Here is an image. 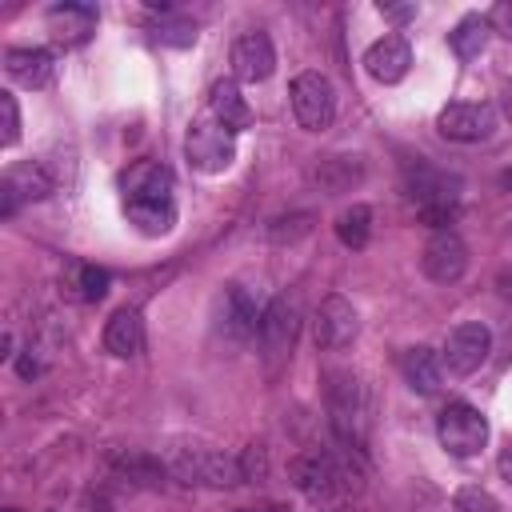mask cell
Returning a JSON list of instances; mask_svg holds the SVG:
<instances>
[{
  "label": "cell",
  "mask_w": 512,
  "mask_h": 512,
  "mask_svg": "<svg viewBox=\"0 0 512 512\" xmlns=\"http://www.w3.org/2000/svg\"><path fill=\"white\" fill-rule=\"evenodd\" d=\"M456 512H500V504H496V496L492 492H484V488H476V484H464L460 492H456Z\"/></svg>",
  "instance_id": "cell-27"
},
{
  "label": "cell",
  "mask_w": 512,
  "mask_h": 512,
  "mask_svg": "<svg viewBox=\"0 0 512 512\" xmlns=\"http://www.w3.org/2000/svg\"><path fill=\"white\" fill-rule=\"evenodd\" d=\"M436 436H440L448 456L464 460V456H476L488 444V420L480 416V408H472L464 400H452L436 416Z\"/></svg>",
  "instance_id": "cell-5"
},
{
  "label": "cell",
  "mask_w": 512,
  "mask_h": 512,
  "mask_svg": "<svg viewBox=\"0 0 512 512\" xmlns=\"http://www.w3.org/2000/svg\"><path fill=\"white\" fill-rule=\"evenodd\" d=\"M172 472H176L184 484H204V488L244 484L240 456H224V452H212V448H176Z\"/></svg>",
  "instance_id": "cell-6"
},
{
  "label": "cell",
  "mask_w": 512,
  "mask_h": 512,
  "mask_svg": "<svg viewBox=\"0 0 512 512\" xmlns=\"http://www.w3.org/2000/svg\"><path fill=\"white\" fill-rule=\"evenodd\" d=\"M400 372H404V384L420 396H432L440 388V376H444V360L428 348V344H416L400 356Z\"/></svg>",
  "instance_id": "cell-21"
},
{
  "label": "cell",
  "mask_w": 512,
  "mask_h": 512,
  "mask_svg": "<svg viewBox=\"0 0 512 512\" xmlns=\"http://www.w3.org/2000/svg\"><path fill=\"white\" fill-rule=\"evenodd\" d=\"M208 112L228 128V132H244L252 124V108L248 100L240 96L236 80H216L212 92H208Z\"/></svg>",
  "instance_id": "cell-22"
},
{
  "label": "cell",
  "mask_w": 512,
  "mask_h": 512,
  "mask_svg": "<svg viewBox=\"0 0 512 512\" xmlns=\"http://www.w3.org/2000/svg\"><path fill=\"white\" fill-rule=\"evenodd\" d=\"M240 512H248V508H240Z\"/></svg>",
  "instance_id": "cell-34"
},
{
  "label": "cell",
  "mask_w": 512,
  "mask_h": 512,
  "mask_svg": "<svg viewBox=\"0 0 512 512\" xmlns=\"http://www.w3.org/2000/svg\"><path fill=\"white\" fill-rule=\"evenodd\" d=\"M144 348V320L136 308H116L104 324V352H112L116 360H132Z\"/></svg>",
  "instance_id": "cell-20"
},
{
  "label": "cell",
  "mask_w": 512,
  "mask_h": 512,
  "mask_svg": "<svg viewBox=\"0 0 512 512\" xmlns=\"http://www.w3.org/2000/svg\"><path fill=\"white\" fill-rule=\"evenodd\" d=\"M0 140H4V148H12L16 140H20V108H16V96L12 92H0Z\"/></svg>",
  "instance_id": "cell-28"
},
{
  "label": "cell",
  "mask_w": 512,
  "mask_h": 512,
  "mask_svg": "<svg viewBox=\"0 0 512 512\" xmlns=\"http://www.w3.org/2000/svg\"><path fill=\"white\" fill-rule=\"evenodd\" d=\"M268 512H288V508H268Z\"/></svg>",
  "instance_id": "cell-33"
},
{
  "label": "cell",
  "mask_w": 512,
  "mask_h": 512,
  "mask_svg": "<svg viewBox=\"0 0 512 512\" xmlns=\"http://www.w3.org/2000/svg\"><path fill=\"white\" fill-rule=\"evenodd\" d=\"M436 128L444 140H456V144H476V140H488L492 128H496V112L492 104H472V100H452L440 108L436 116Z\"/></svg>",
  "instance_id": "cell-10"
},
{
  "label": "cell",
  "mask_w": 512,
  "mask_h": 512,
  "mask_svg": "<svg viewBox=\"0 0 512 512\" xmlns=\"http://www.w3.org/2000/svg\"><path fill=\"white\" fill-rule=\"evenodd\" d=\"M184 156H188V164L196 172L216 176L236 160V132H228L212 112H204L184 132Z\"/></svg>",
  "instance_id": "cell-3"
},
{
  "label": "cell",
  "mask_w": 512,
  "mask_h": 512,
  "mask_svg": "<svg viewBox=\"0 0 512 512\" xmlns=\"http://www.w3.org/2000/svg\"><path fill=\"white\" fill-rule=\"evenodd\" d=\"M124 192V216L144 236H164L176 224V176L160 160H136L120 176Z\"/></svg>",
  "instance_id": "cell-1"
},
{
  "label": "cell",
  "mask_w": 512,
  "mask_h": 512,
  "mask_svg": "<svg viewBox=\"0 0 512 512\" xmlns=\"http://www.w3.org/2000/svg\"><path fill=\"white\" fill-rule=\"evenodd\" d=\"M496 468H500V476H504V484L512 488V440L500 448V460H496Z\"/></svg>",
  "instance_id": "cell-30"
},
{
  "label": "cell",
  "mask_w": 512,
  "mask_h": 512,
  "mask_svg": "<svg viewBox=\"0 0 512 512\" xmlns=\"http://www.w3.org/2000/svg\"><path fill=\"white\" fill-rule=\"evenodd\" d=\"M220 324H224V332L232 336V340H252V336H260V320H264V308L248 296V288H240V284H228L224 288V300H220Z\"/></svg>",
  "instance_id": "cell-18"
},
{
  "label": "cell",
  "mask_w": 512,
  "mask_h": 512,
  "mask_svg": "<svg viewBox=\"0 0 512 512\" xmlns=\"http://www.w3.org/2000/svg\"><path fill=\"white\" fill-rule=\"evenodd\" d=\"M372 236V208L368 204H352L336 216V240L344 248H364Z\"/></svg>",
  "instance_id": "cell-25"
},
{
  "label": "cell",
  "mask_w": 512,
  "mask_h": 512,
  "mask_svg": "<svg viewBox=\"0 0 512 512\" xmlns=\"http://www.w3.org/2000/svg\"><path fill=\"white\" fill-rule=\"evenodd\" d=\"M488 32H492L488 16L468 12V16L448 32V44H452V52H456L460 60H476V56L484 52V44H488Z\"/></svg>",
  "instance_id": "cell-24"
},
{
  "label": "cell",
  "mask_w": 512,
  "mask_h": 512,
  "mask_svg": "<svg viewBox=\"0 0 512 512\" xmlns=\"http://www.w3.org/2000/svg\"><path fill=\"white\" fill-rule=\"evenodd\" d=\"M52 192V176L40 160H24V164H12L4 172V184H0V216H12L20 204L28 200H44Z\"/></svg>",
  "instance_id": "cell-12"
},
{
  "label": "cell",
  "mask_w": 512,
  "mask_h": 512,
  "mask_svg": "<svg viewBox=\"0 0 512 512\" xmlns=\"http://www.w3.org/2000/svg\"><path fill=\"white\" fill-rule=\"evenodd\" d=\"M488 24H492L496 32H504V36L512 40V0H500V4L492 8V16H488Z\"/></svg>",
  "instance_id": "cell-29"
},
{
  "label": "cell",
  "mask_w": 512,
  "mask_h": 512,
  "mask_svg": "<svg viewBox=\"0 0 512 512\" xmlns=\"http://www.w3.org/2000/svg\"><path fill=\"white\" fill-rule=\"evenodd\" d=\"M328 412H332V428H336L340 444H344L348 452H356V448L364 444V400H360L356 376H332Z\"/></svg>",
  "instance_id": "cell-8"
},
{
  "label": "cell",
  "mask_w": 512,
  "mask_h": 512,
  "mask_svg": "<svg viewBox=\"0 0 512 512\" xmlns=\"http://www.w3.org/2000/svg\"><path fill=\"white\" fill-rule=\"evenodd\" d=\"M380 12H384L388 20H408L416 8H412V4H380Z\"/></svg>",
  "instance_id": "cell-31"
},
{
  "label": "cell",
  "mask_w": 512,
  "mask_h": 512,
  "mask_svg": "<svg viewBox=\"0 0 512 512\" xmlns=\"http://www.w3.org/2000/svg\"><path fill=\"white\" fill-rule=\"evenodd\" d=\"M292 96V112H296V124L304 132H324L332 120H336V88L324 72H300L288 88Z\"/></svg>",
  "instance_id": "cell-7"
},
{
  "label": "cell",
  "mask_w": 512,
  "mask_h": 512,
  "mask_svg": "<svg viewBox=\"0 0 512 512\" xmlns=\"http://www.w3.org/2000/svg\"><path fill=\"white\" fill-rule=\"evenodd\" d=\"M488 352H492V332H488L480 320H464V324H456V328L448 332L440 360H444L448 372L472 376V372L488 360Z\"/></svg>",
  "instance_id": "cell-9"
},
{
  "label": "cell",
  "mask_w": 512,
  "mask_h": 512,
  "mask_svg": "<svg viewBox=\"0 0 512 512\" xmlns=\"http://www.w3.org/2000/svg\"><path fill=\"white\" fill-rule=\"evenodd\" d=\"M360 332V320H356V308L344 300V296H328L320 308H316V344L324 352H340L356 340Z\"/></svg>",
  "instance_id": "cell-14"
},
{
  "label": "cell",
  "mask_w": 512,
  "mask_h": 512,
  "mask_svg": "<svg viewBox=\"0 0 512 512\" xmlns=\"http://www.w3.org/2000/svg\"><path fill=\"white\" fill-rule=\"evenodd\" d=\"M4 72L20 88H44L52 80L56 64H52V52L48 48H8L4 52Z\"/></svg>",
  "instance_id": "cell-19"
},
{
  "label": "cell",
  "mask_w": 512,
  "mask_h": 512,
  "mask_svg": "<svg viewBox=\"0 0 512 512\" xmlns=\"http://www.w3.org/2000/svg\"><path fill=\"white\" fill-rule=\"evenodd\" d=\"M420 268L436 284H456L468 272V248L452 228H436L420 252Z\"/></svg>",
  "instance_id": "cell-11"
},
{
  "label": "cell",
  "mask_w": 512,
  "mask_h": 512,
  "mask_svg": "<svg viewBox=\"0 0 512 512\" xmlns=\"http://www.w3.org/2000/svg\"><path fill=\"white\" fill-rule=\"evenodd\" d=\"M44 24H48L52 40H60L64 48H76V44H84L96 32V8L92 4L64 0V4H52L44 12Z\"/></svg>",
  "instance_id": "cell-15"
},
{
  "label": "cell",
  "mask_w": 512,
  "mask_h": 512,
  "mask_svg": "<svg viewBox=\"0 0 512 512\" xmlns=\"http://www.w3.org/2000/svg\"><path fill=\"white\" fill-rule=\"evenodd\" d=\"M504 112H508V120H512V84L504 88Z\"/></svg>",
  "instance_id": "cell-32"
},
{
  "label": "cell",
  "mask_w": 512,
  "mask_h": 512,
  "mask_svg": "<svg viewBox=\"0 0 512 512\" xmlns=\"http://www.w3.org/2000/svg\"><path fill=\"white\" fill-rule=\"evenodd\" d=\"M152 40L156 44H168V48H188V44H196V24L192 20H180V16L160 20L152 28Z\"/></svg>",
  "instance_id": "cell-26"
},
{
  "label": "cell",
  "mask_w": 512,
  "mask_h": 512,
  "mask_svg": "<svg viewBox=\"0 0 512 512\" xmlns=\"http://www.w3.org/2000/svg\"><path fill=\"white\" fill-rule=\"evenodd\" d=\"M260 344H264L268 364H280V360L292 356V344H296V304L288 296L268 300L264 320H260Z\"/></svg>",
  "instance_id": "cell-13"
},
{
  "label": "cell",
  "mask_w": 512,
  "mask_h": 512,
  "mask_svg": "<svg viewBox=\"0 0 512 512\" xmlns=\"http://www.w3.org/2000/svg\"><path fill=\"white\" fill-rule=\"evenodd\" d=\"M288 476H292V484H296L308 500H336V496L360 488V472L352 468V460L340 456V452H328V448L300 452V456L288 464Z\"/></svg>",
  "instance_id": "cell-2"
},
{
  "label": "cell",
  "mask_w": 512,
  "mask_h": 512,
  "mask_svg": "<svg viewBox=\"0 0 512 512\" xmlns=\"http://www.w3.org/2000/svg\"><path fill=\"white\" fill-rule=\"evenodd\" d=\"M408 196L416 204V212L428 220V224H448L456 204H460V180L440 172V168H428V164H416L408 168Z\"/></svg>",
  "instance_id": "cell-4"
},
{
  "label": "cell",
  "mask_w": 512,
  "mask_h": 512,
  "mask_svg": "<svg viewBox=\"0 0 512 512\" xmlns=\"http://www.w3.org/2000/svg\"><path fill=\"white\" fill-rule=\"evenodd\" d=\"M408 68H412V48H408L404 36H380V40L368 44V52H364V72H368L372 80H380V84L404 80Z\"/></svg>",
  "instance_id": "cell-16"
},
{
  "label": "cell",
  "mask_w": 512,
  "mask_h": 512,
  "mask_svg": "<svg viewBox=\"0 0 512 512\" xmlns=\"http://www.w3.org/2000/svg\"><path fill=\"white\" fill-rule=\"evenodd\" d=\"M272 68H276V48H272V40L264 32H248V36H240L232 44V72L240 80L260 84V80L272 76Z\"/></svg>",
  "instance_id": "cell-17"
},
{
  "label": "cell",
  "mask_w": 512,
  "mask_h": 512,
  "mask_svg": "<svg viewBox=\"0 0 512 512\" xmlns=\"http://www.w3.org/2000/svg\"><path fill=\"white\" fill-rule=\"evenodd\" d=\"M60 284H64V296L84 300V304H96V300H104L112 276H108V268H96V264H68Z\"/></svg>",
  "instance_id": "cell-23"
}]
</instances>
